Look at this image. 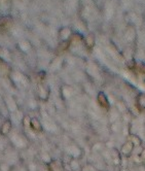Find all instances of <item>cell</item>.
<instances>
[{"label":"cell","instance_id":"6","mask_svg":"<svg viewBox=\"0 0 145 171\" xmlns=\"http://www.w3.org/2000/svg\"><path fill=\"white\" fill-rule=\"evenodd\" d=\"M138 103L141 108H145V94H141V95H139Z\"/></svg>","mask_w":145,"mask_h":171},{"label":"cell","instance_id":"5","mask_svg":"<svg viewBox=\"0 0 145 171\" xmlns=\"http://www.w3.org/2000/svg\"><path fill=\"white\" fill-rule=\"evenodd\" d=\"M129 141H131V143L134 145V146H140V145H141L140 137H138V136H136V135H131V136H130V140Z\"/></svg>","mask_w":145,"mask_h":171},{"label":"cell","instance_id":"7","mask_svg":"<svg viewBox=\"0 0 145 171\" xmlns=\"http://www.w3.org/2000/svg\"><path fill=\"white\" fill-rule=\"evenodd\" d=\"M139 70L141 72H145V64H140L139 65Z\"/></svg>","mask_w":145,"mask_h":171},{"label":"cell","instance_id":"2","mask_svg":"<svg viewBox=\"0 0 145 171\" xmlns=\"http://www.w3.org/2000/svg\"><path fill=\"white\" fill-rule=\"evenodd\" d=\"M29 127H30L31 129L34 130L36 132H39L42 130V127H41V123L38 119L36 117H32L30 119V124H29Z\"/></svg>","mask_w":145,"mask_h":171},{"label":"cell","instance_id":"1","mask_svg":"<svg viewBox=\"0 0 145 171\" xmlns=\"http://www.w3.org/2000/svg\"><path fill=\"white\" fill-rule=\"evenodd\" d=\"M97 101H98L99 105L101 107L105 108V109H108L110 107V104H109V100H108L107 96H106L105 94L103 92H100L98 94V97H97Z\"/></svg>","mask_w":145,"mask_h":171},{"label":"cell","instance_id":"4","mask_svg":"<svg viewBox=\"0 0 145 171\" xmlns=\"http://www.w3.org/2000/svg\"><path fill=\"white\" fill-rule=\"evenodd\" d=\"M133 148H134V145L131 143V141H127L126 144L122 146V154H124V155H130V154H132Z\"/></svg>","mask_w":145,"mask_h":171},{"label":"cell","instance_id":"3","mask_svg":"<svg viewBox=\"0 0 145 171\" xmlns=\"http://www.w3.org/2000/svg\"><path fill=\"white\" fill-rule=\"evenodd\" d=\"M10 129H12V123H10V119H6V121L2 124V126H1L0 132H1L2 135H7L8 132L10 131Z\"/></svg>","mask_w":145,"mask_h":171}]
</instances>
